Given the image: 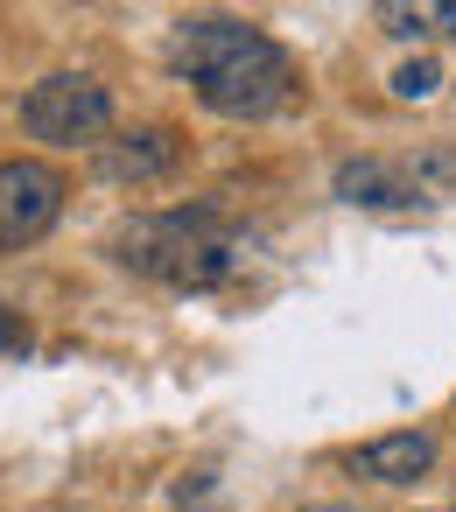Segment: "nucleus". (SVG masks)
<instances>
[{"instance_id": "1", "label": "nucleus", "mask_w": 456, "mask_h": 512, "mask_svg": "<svg viewBox=\"0 0 456 512\" xmlns=\"http://www.w3.org/2000/svg\"><path fill=\"white\" fill-rule=\"evenodd\" d=\"M169 64H176V78H190L197 106L218 113V120H267L295 92V57L267 29H253L239 15H190V22H176Z\"/></svg>"}, {"instance_id": "2", "label": "nucleus", "mask_w": 456, "mask_h": 512, "mask_svg": "<svg viewBox=\"0 0 456 512\" xmlns=\"http://www.w3.org/2000/svg\"><path fill=\"white\" fill-rule=\"evenodd\" d=\"M113 260L141 281L162 288H218L239 267V232L218 204H176V211H141L113 239Z\"/></svg>"}, {"instance_id": "3", "label": "nucleus", "mask_w": 456, "mask_h": 512, "mask_svg": "<svg viewBox=\"0 0 456 512\" xmlns=\"http://www.w3.org/2000/svg\"><path fill=\"white\" fill-rule=\"evenodd\" d=\"M113 120V92L85 71H50L43 85L22 92V127L29 141H50V148H78V141H99Z\"/></svg>"}, {"instance_id": "4", "label": "nucleus", "mask_w": 456, "mask_h": 512, "mask_svg": "<svg viewBox=\"0 0 456 512\" xmlns=\"http://www.w3.org/2000/svg\"><path fill=\"white\" fill-rule=\"evenodd\" d=\"M64 211V176L36 155H15L0 162V253H22L36 246Z\"/></svg>"}, {"instance_id": "5", "label": "nucleus", "mask_w": 456, "mask_h": 512, "mask_svg": "<svg viewBox=\"0 0 456 512\" xmlns=\"http://www.w3.org/2000/svg\"><path fill=\"white\" fill-rule=\"evenodd\" d=\"M330 190H337L344 204H358V211H414V204H428V183L414 176V162H386V155H351V162H337Z\"/></svg>"}, {"instance_id": "6", "label": "nucleus", "mask_w": 456, "mask_h": 512, "mask_svg": "<svg viewBox=\"0 0 456 512\" xmlns=\"http://www.w3.org/2000/svg\"><path fill=\"white\" fill-rule=\"evenodd\" d=\"M176 162H183L176 127H134V134H120V141L99 148V169H106L113 183H155V176H169Z\"/></svg>"}, {"instance_id": "7", "label": "nucleus", "mask_w": 456, "mask_h": 512, "mask_svg": "<svg viewBox=\"0 0 456 512\" xmlns=\"http://www.w3.org/2000/svg\"><path fill=\"white\" fill-rule=\"evenodd\" d=\"M428 463H435L428 428H400V435H379V442L351 449V477H365V484H414V477H428Z\"/></svg>"}, {"instance_id": "8", "label": "nucleus", "mask_w": 456, "mask_h": 512, "mask_svg": "<svg viewBox=\"0 0 456 512\" xmlns=\"http://www.w3.org/2000/svg\"><path fill=\"white\" fill-rule=\"evenodd\" d=\"M379 29L386 36H442V29H456V0H386L379 8Z\"/></svg>"}, {"instance_id": "9", "label": "nucleus", "mask_w": 456, "mask_h": 512, "mask_svg": "<svg viewBox=\"0 0 456 512\" xmlns=\"http://www.w3.org/2000/svg\"><path fill=\"white\" fill-rule=\"evenodd\" d=\"M435 85H442V71H435L428 57H414V64H400V71H393V92H400V99H428Z\"/></svg>"}, {"instance_id": "10", "label": "nucleus", "mask_w": 456, "mask_h": 512, "mask_svg": "<svg viewBox=\"0 0 456 512\" xmlns=\"http://www.w3.org/2000/svg\"><path fill=\"white\" fill-rule=\"evenodd\" d=\"M22 351H29V323L0 302V358H22Z\"/></svg>"}, {"instance_id": "11", "label": "nucleus", "mask_w": 456, "mask_h": 512, "mask_svg": "<svg viewBox=\"0 0 456 512\" xmlns=\"http://www.w3.org/2000/svg\"><path fill=\"white\" fill-rule=\"evenodd\" d=\"M449 512H456V505H449Z\"/></svg>"}]
</instances>
